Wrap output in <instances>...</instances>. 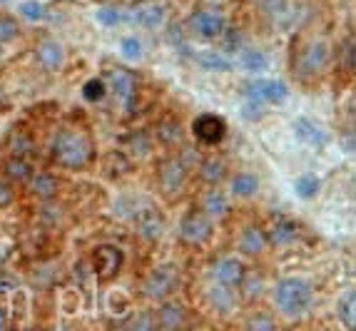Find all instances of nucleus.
Segmentation results:
<instances>
[{
    "label": "nucleus",
    "mask_w": 356,
    "mask_h": 331,
    "mask_svg": "<svg viewBox=\"0 0 356 331\" xmlns=\"http://www.w3.org/2000/svg\"><path fill=\"white\" fill-rule=\"evenodd\" d=\"M50 157L65 170H83L92 160V142L80 130H60L50 145Z\"/></svg>",
    "instance_id": "f257e3e1"
},
{
    "label": "nucleus",
    "mask_w": 356,
    "mask_h": 331,
    "mask_svg": "<svg viewBox=\"0 0 356 331\" xmlns=\"http://www.w3.org/2000/svg\"><path fill=\"white\" fill-rule=\"evenodd\" d=\"M274 304L280 309L284 316L289 319H297L302 314H307L309 304H312V286H309L304 279L289 277L277 282L274 286Z\"/></svg>",
    "instance_id": "f03ea898"
},
{
    "label": "nucleus",
    "mask_w": 356,
    "mask_h": 331,
    "mask_svg": "<svg viewBox=\"0 0 356 331\" xmlns=\"http://www.w3.org/2000/svg\"><path fill=\"white\" fill-rule=\"evenodd\" d=\"M327 60H329V47L324 45V42L321 40L304 42L297 55V63H294V70H297L294 75L302 77V80L319 75V72L324 70V65H327Z\"/></svg>",
    "instance_id": "7ed1b4c3"
},
{
    "label": "nucleus",
    "mask_w": 356,
    "mask_h": 331,
    "mask_svg": "<svg viewBox=\"0 0 356 331\" xmlns=\"http://www.w3.org/2000/svg\"><path fill=\"white\" fill-rule=\"evenodd\" d=\"M242 95L247 100H254L259 105H280L289 97V88L282 80H269V77H259L252 83L244 85Z\"/></svg>",
    "instance_id": "20e7f679"
},
{
    "label": "nucleus",
    "mask_w": 356,
    "mask_h": 331,
    "mask_svg": "<svg viewBox=\"0 0 356 331\" xmlns=\"http://www.w3.org/2000/svg\"><path fill=\"white\" fill-rule=\"evenodd\" d=\"M177 286V269L175 266H157L145 277L143 282V296L152 302H162L172 294Z\"/></svg>",
    "instance_id": "39448f33"
},
{
    "label": "nucleus",
    "mask_w": 356,
    "mask_h": 331,
    "mask_svg": "<svg viewBox=\"0 0 356 331\" xmlns=\"http://www.w3.org/2000/svg\"><path fill=\"white\" fill-rule=\"evenodd\" d=\"M212 236V219L200 209H190L179 222V239L187 244H204Z\"/></svg>",
    "instance_id": "423d86ee"
},
{
    "label": "nucleus",
    "mask_w": 356,
    "mask_h": 331,
    "mask_svg": "<svg viewBox=\"0 0 356 331\" xmlns=\"http://www.w3.org/2000/svg\"><path fill=\"white\" fill-rule=\"evenodd\" d=\"M125 20L147 30L160 28L162 20H165V6H162L160 0H137V3L130 6V10L125 13Z\"/></svg>",
    "instance_id": "0eeeda50"
},
{
    "label": "nucleus",
    "mask_w": 356,
    "mask_h": 331,
    "mask_svg": "<svg viewBox=\"0 0 356 331\" xmlns=\"http://www.w3.org/2000/svg\"><path fill=\"white\" fill-rule=\"evenodd\" d=\"M122 259H125V257H122V249L120 247H115V244H100V247H95V252H92V272H95L102 282H107V279L118 277Z\"/></svg>",
    "instance_id": "6e6552de"
},
{
    "label": "nucleus",
    "mask_w": 356,
    "mask_h": 331,
    "mask_svg": "<svg viewBox=\"0 0 356 331\" xmlns=\"http://www.w3.org/2000/svg\"><path fill=\"white\" fill-rule=\"evenodd\" d=\"M192 135L202 145H217L227 137V120L214 113H202L192 122Z\"/></svg>",
    "instance_id": "1a4fd4ad"
},
{
    "label": "nucleus",
    "mask_w": 356,
    "mask_h": 331,
    "mask_svg": "<svg viewBox=\"0 0 356 331\" xmlns=\"http://www.w3.org/2000/svg\"><path fill=\"white\" fill-rule=\"evenodd\" d=\"M227 20L220 10H197L190 15V30L204 40H217L225 33Z\"/></svg>",
    "instance_id": "9d476101"
},
{
    "label": "nucleus",
    "mask_w": 356,
    "mask_h": 331,
    "mask_svg": "<svg viewBox=\"0 0 356 331\" xmlns=\"http://www.w3.org/2000/svg\"><path fill=\"white\" fill-rule=\"evenodd\" d=\"M184 179H187V162L184 160H179V157H167V160L160 162V167H157V182H160V187L165 189L167 195L179 192Z\"/></svg>",
    "instance_id": "9b49d317"
},
{
    "label": "nucleus",
    "mask_w": 356,
    "mask_h": 331,
    "mask_svg": "<svg viewBox=\"0 0 356 331\" xmlns=\"http://www.w3.org/2000/svg\"><path fill=\"white\" fill-rule=\"evenodd\" d=\"M132 219H135L137 225V234L143 236V239H147V242H157L165 234V219H162V214L149 202Z\"/></svg>",
    "instance_id": "f8f14e48"
},
{
    "label": "nucleus",
    "mask_w": 356,
    "mask_h": 331,
    "mask_svg": "<svg viewBox=\"0 0 356 331\" xmlns=\"http://www.w3.org/2000/svg\"><path fill=\"white\" fill-rule=\"evenodd\" d=\"M107 83L113 88V92L118 95V100L125 107H132L137 95V80L130 70H122V67H113L107 72Z\"/></svg>",
    "instance_id": "ddd939ff"
},
{
    "label": "nucleus",
    "mask_w": 356,
    "mask_h": 331,
    "mask_svg": "<svg viewBox=\"0 0 356 331\" xmlns=\"http://www.w3.org/2000/svg\"><path fill=\"white\" fill-rule=\"evenodd\" d=\"M212 279L214 284H222V286H239V282L244 279V274H247V269H244V264L239 259H234V257H222V259H217L212 264Z\"/></svg>",
    "instance_id": "4468645a"
},
{
    "label": "nucleus",
    "mask_w": 356,
    "mask_h": 331,
    "mask_svg": "<svg viewBox=\"0 0 356 331\" xmlns=\"http://www.w3.org/2000/svg\"><path fill=\"white\" fill-rule=\"evenodd\" d=\"M264 234H267V242H272L274 247H286L299 236V225L286 214H280V217L272 219L269 232H264Z\"/></svg>",
    "instance_id": "2eb2a0df"
},
{
    "label": "nucleus",
    "mask_w": 356,
    "mask_h": 331,
    "mask_svg": "<svg viewBox=\"0 0 356 331\" xmlns=\"http://www.w3.org/2000/svg\"><path fill=\"white\" fill-rule=\"evenodd\" d=\"M154 321L160 329H179V326L187 324V314H184V307L177 302H165L162 299L160 309L154 314Z\"/></svg>",
    "instance_id": "dca6fc26"
},
{
    "label": "nucleus",
    "mask_w": 356,
    "mask_h": 331,
    "mask_svg": "<svg viewBox=\"0 0 356 331\" xmlns=\"http://www.w3.org/2000/svg\"><path fill=\"white\" fill-rule=\"evenodd\" d=\"M294 132H297L299 142H304L307 147L319 150L327 145V135H324V130H321L312 118H299L297 122H294Z\"/></svg>",
    "instance_id": "f3484780"
},
{
    "label": "nucleus",
    "mask_w": 356,
    "mask_h": 331,
    "mask_svg": "<svg viewBox=\"0 0 356 331\" xmlns=\"http://www.w3.org/2000/svg\"><path fill=\"white\" fill-rule=\"evenodd\" d=\"M25 184H28L30 192L42 202H50L58 195V179H55L50 172H33Z\"/></svg>",
    "instance_id": "a211bd4d"
},
{
    "label": "nucleus",
    "mask_w": 356,
    "mask_h": 331,
    "mask_svg": "<svg viewBox=\"0 0 356 331\" xmlns=\"http://www.w3.org/2000/svg\"><path fill=\"white\" fill-rule=\"evenodd\" d=\"M38 60H40V65H45L48 70H58L63 65V60H65V50L60 45L58 40H42L38 42V50H35Z\"/></svg>",
    "instance_id": "6ab92c4d"
},
{
    "label": "nucleus",
    "mask_w": 356,
    "mask_h": 331,
    "mask_svg": "<svg viewBox=\"0 0 356 331\" xmlns=\"http://www.w3.org/2000/svg\"><path fill=\"white\" fill-rule=\"evenodd\" d=\"M267 247V234L259 227H247L239 236V252H244L247 257H257L264 252Z\"/></svg>",
    "instance_id": "aec40b11"
},
{
    "label": "nucleus",
    "mask_w": 356,
    "mask_h": 331,
    "mask_svg": "<svg viewBox=\"0 0 356 331\" xmlns=\"http://www.w3.org/2000/svg\"><path fill=\"white\" fill-rule=\"evenodd\" d=\"M192 58H195L204 70H212V72H229L232 67H234V63H232L225 53H220V50H200V53L192 55Z\"/></svg>",
    "instance_id": "412c9836"
},
{
    "label": "nucleus",
    "mask_w": 356,
    "mask_h": 331,
    "mask_svg": "<svg viewBox=\"0 0 356 331\" xmlns=\"http://www.w3.org/2000/svg\"><path fill=\"white\" fill-rule=\"evenodd\" d=\"M202 212L207 214V217H225V214L229 212V200H227L225 192L217 189L214 184L202 200Z\"/></svg>",
    "instance_id": "4be33fe9"
},
{
    "label": "nucleus",
    "mask_w": 356,
    "mask_h": 331,
    "mask_svg": "<svg viewBox=\"0 0 356 331\" xmlns=\"http://www.w3.org/2000/svg\"><path fill=\"white\" fill-rule=\"evenodd\" d=\"M197 172H200V179H202V182L220 184L227 175V165L220 157H204V160L200 162V167H197Z\"/></svg>",
    "instance_id": "5701e85b"
},
{
    "label": "nucleus",
    "mask_w": 356,
    "mask_h": 331,
    "mask_svg": "<svg viewBox=\"0 0 356 331\" xmlns=\"http://www.w3.org/2000/svg\"><path fill=\"white\" fill-rule=\"evenodd\" d=\"M154 137L162 142V145H177L179 140H182V124L177 122L175 118H165L160 120V122L154 124Z\"/></svg>",
    "instance_id": "b1692460"
},
{
    "label": "nucleus",
    "mask_w": 356,
    "mask_h": 331,
    "mask_svg": "<svg viewBox=\"0 0 356 331\" xmlns=\"http://www.w3.org/2000/svg\"><path fill=\"white\" fill-rule=\"evenodd\" d=\"M102 167H105V175L110 179H118L122 177V175H127L130 172V160H127L125 152H120V150H113V152L105 154V162H102Z\"/></svg>",
    "instance_id": "393cba45"
},
{
    "label": "nucleus",
    "mask_w": 356,
    "mask_h": 331,
    "mask_svg": "<svg viewBox=\"0 0 356 331\" xmlns=\"http://www.w3.org/2000/svg\"><path fill=\"white\" fill-rule=\"evenodd\" d=\"M33 150H35V142H33V137H30L28 132H23V130L10 132V137H8V152H10L13 157H30Z\"/></svg>",
    "instance_id": "a878e982"
},
{
    "label": "nucleus",
    "mask_w": 356,
    "mask_h": 331,
    "mask_svg": "<svg viewBox=\"0 0 356 331\" xmlns=\"http://www.w3.org/2000/svg\"><path fill=\"white\" fill-rule=\"evenodd\" d=\"M6 177L13 179V182H20L25 184L30 179V175H33V165L28 162V157H13L10 154V160L6 162Z\"/></svg>",
    "instance_id": "bb28decb"
},
{
    "label": "nucleus",
    "mask_w": 356,
    "mask_h": 331,
    "mask_svg": "<svg viewBox=\"0 0 356 331\" xmlns=\"http://www.w3.org/2000/svg\"><path fill=\"white\" fill-rule=\"evenodd\" d=\"M234 294H232V286H222V284H214L212 291H209V304L212 309H217L220 314H229L234 309Z\"/></svg>",
    "instance_id": "cd10ccee"
},
{
    "label": "nucleus",
    "mask_w": 356,
    "mask_h": 331,
    "mask_svg": "<svg viewBox=\"0 0 356 331\" xmlns=\"http://www.w3.org/2000/svg\"><path fill=\"white\" fill-rule=\"evenodd\" d=\"M337 316L344 321L346 329H354L356 326V294H354V289H349L341 299H339Z\"/></svg>",
    "instance_id": "c85d7f7f"
},
{
    "label": "nucleus",
    "mask_w": 356,
    "mask_h": 331,
    "mask_svg": "<svg viewBox=\"0 0 356 331\" xmlns=\"http://www.w3.org/2000/svg\"><path fill=\"white\" fill-rule=\"evenodd\" d=\"M125 147H127V152L137 154V157H147L149 150H152V140H149L147 132L132 130L130 135L125 137Z\"/></svg>",
    "instance_id": "c756f323"
},
{
    "label": "nucleus",
    "mask_w": 356,
    "mask_h": 331,
    "mask_svg": "<svg viewBox=\"0 0 356 331\" xmlns=\"http://www.w3.org/2000/svg\"><path fill=\"white\" fill-rule=\"evenodd\" d=\"M269 60L264 53H259V50H239V67L247 72H261L267 70Z\"/></svg>",
    "instance_id": "7c9ffc66"
},
{
    "label": "nucleus",
    "mask_w": 356,
    "mask_h": 331,
    "mask_svg": "<svg viewBox=\"0 0 356 331\" xmlns=\"http://www.w3.org/2000/svg\"><path fill=\"white\" fill-rule=\"evenodd\" d=\"M259 189V179L252 172H239L237 177H232V192L237 197H252Z\"/></svg>",
    "instance_id": "2f4dec72"
},
{
    "label": "nucleus",
    "mask_w": 356,
    "mask_h": 331,
    "mask_svg": "<svg viewBox=\"0 0 356 331\" xmlns=\"http://www.w3.org/2000/svg\"><path fill=\"white\" fill-rule=\"evenodd\" d=\"M319 187H321L319 177H316V175H312V172H304L302 177L294 182V189H297V195L302 197V200H312V197L319 192Z\"/></svg>",
    "instance_id": "473e14b6"
},
{
    "label": "nucleus",
    "mask_w": 356,
    "mask_h": 331,
    "mask_svg": "<svg viewBox=\"0 0 356 331\" xmlns=\"http://www.w3.org/2000/svg\"><path fill=\"white\" fill-rule=\"evenodd\" d=\"M220 40H222V53L232 55V53H239V50H242L244 38H242V33H239V30L225 28V33L220 35Z\"/></svg>",
    "instance_id": "72a5a7b5"
},
{
    "label": "nucleus",
    "mask_w": 356,
    "mask_h": 331,
    "mask_svg": "<svg viewBox=\"0 0 356 331\" xmlns=\"http://www.w3.org/2000/svg\"><path fill=\"white\" fill-rule=\"evenodd\" d=\"M20 15H23L25 20L38 23V20L48 18V8L42 6V3H38V0H25V3H20Z\"/></svg>",
    "instance_id": "f704fd0d"
},
{
    "label": "nucleus",
    "mask_w": 356,
    "mask_h": 331,
    "mask_svg": "<svg viewBox=\"0 0 356 331\" xmlns=\"http://www.w3.org/2000/svg\"><path fill=\"white\" fill-rule=\"evenodd\" d=\"M105 92H107L105 80H100V77H90L88 83L83 85V97L88 102H100L105 97Z\"/></svg>",
    "instance_id": "c9c22d12"
},
{
    "label": "nucleus",
    "mask_w": 356,
    "mask_h": 331,
    "mask_svg": "<svg viewBox=\"0 0 356 331\" xmlns=\"http://www.w3.org/2000/svg\"><path fill=\"white\" fill-rule=\"evenodd\" d=\"M97 23L100 25H107V28H113V25H118V23H122L125 20V13L120 10V8H115V6H102L100 10H97Z\"/></svg>",
    "instance_id": "e433bc0d"
},
{
    "label": "nucleus",
    "mask_w": 356,
    "mask_h": 331,
    "mask_svg": "<svg viewBox=\"0 0 356 331\" xmlns=\"http://www.w3.org/2000/svg\"><path fill=\"white\" fill-rule=\"evenodd\" d=\"M145 204H147V202L140 200V197H122L115 209H118V214H122V217H135V214L140 212Z\"/></svg>",
    "instance_id": "4c0bfd02"
},
{
    "label": "nucleus",
    "mask_w": 356,
    "mask_h": 331,
    "mask_svg": "<svg viewBox=\"0 0 356 331\" xmlns=\"http://www.w3.org/2000/svg\"><path fill=\"white\" fill-rule=\"evenodd\" d=\"M18 33H20V28L15 20L8 18V15H0V45H3V42H13L18 38Z\"/></svg>",
    "instance_id": "58836bf2"
},
{
    "label": "nucleus",
    "mask_w": 356,
    "mask_h": 331,
    "mask_svg": "<svg viewBox=\"0 0 356 331\" xmlns=\"http://www.w3.org/2000/svg\"><path fill=\"white\" fill-rule=\"evenodd\" d=\"M120 53L125 60H140L143 58V42L137 40V38H125V40L120 42Z\"/></svg>",
    "instance_id": "ea45409f"
},
{
    "label": "nucleus",
    "mask_w": 356,
    "mask_h": 331,
    "mask_svg": "<svg viewBox=\"0 0 356 331\" xmlns=\"http://www.w3.org/2000/svg\"><path fill=\"white\" fill-rule=\"evenodd\" d=\"M127 326H130V329L147 331V329H154V326H157V321H154V316L149 312H137L135 316L127 321Z\"/></svg>",
    "instance_id": "a19ab883"
},
{
    "label": "nucleus",
    "mask_w": 356,
    "mask_h": 331,
    "mask_svg": "<svg viewBox=\"0 0 356 331\" xmlns=\"http://www.w3.org/2000/svg\"><path fill=\"white\" fill-rule=\"evenodd\" d=\"M170 42H172V45L177 47V53L187 55V58L192 55V47H190V42L184 40L182 28H179V25H172V28H170Z\"/></svg>",
    "instance_id": "79ce46f5"
},
{
    "label": "nucleus",
    "mask_w": 356,
    "mask_h": 331,
    "mask_svg": "<svg viewBox=\"0 0 356 331\" xmlns=\"http://www.w3.org/2000/svg\"><path fill=\"white\" fill-rule=\"evenodd\" d=\"M244 326L250 331H269V329H274V319L272 316H264V314H254V316L247 319Z\"/></svg>",
    "instance_id": "37998d69"
},
{
    "label": "nucleus",
    "mask_w": 356,
    "mask_h": 331,
    "mask_svg": "<svg viewBox=\"0 0 356 331\" xmlns=\"http://www.w3.org/2000/svg\"><path fill=\"white\" fill-rule=\"evenodd\" d=\"M261 115H264V105H259V102H254V100H247V102H244L242 118H247V120H259Z\"/></svg>",
    "instance_id": "c03bdc74"
},
{
    "label": "nucleus",
    "mask_w": 356,
    "mask_h": 331,
    "mask_svg": "<svg viewBox=\"0 0 356 331\" xmlns=\"http://www.w3.org/2000/svg\"><path fill=\"white\" fill-rule=\"evenodd\" d=\"M239 286H244V291H247L250 299H254L257 294H261V279H257V277H252V282H247V274H244V279L239 282Z\"/></svg>",
    "instance_id": "a18cd8bd"
},
{
    "label": "nucleus",
    "mask_w": 356,
    "mask_h": 331,
    "mask_svg": "<svg viewBox=\"0 0 356 331\" xmlns=\"http://www.w3.org/2000/svg\"><path fill=\"white\" fill-rule=\"evenodd\" d=\"M341 55H344V65H346V70H354V38H346L344 40V50H341Z\"/></svg>",
    "instance_id": "49530a36"
},
{
    "label": "nucleus",
    "mask_w": 356,
    "mask_h": 331,
    "mask_svg": "<svg viewBox=\"0 0 356 331\" xmlns=\"http://www.w3.org/2000/svg\"><path fill=\"white\" fill-rule=\"evenodd\" d=\"M10 202H13V187L8 182H3V179H0V209L8 207Z\"/></svg>",
    "instance_id": "de8ad7c7"
},
{
    "label": "nucleus",
    "mask_w": 356,
    "mask_h": 331,
    "mask_svg": "<svg viewBox=\"0 0 356 331\" xmlns=\"http://www.w3.org/2000/svg\"><path fill=\"white\" fill-rule=\"evenodd\" d=\"M344 147H346V152H354V137H351V132L346 135V140H344Z\"/></svg>",
    "instance_id": "09e8293b"
},
{
    "label": "nucleus",
    "mask_w": 356,
    "mask_h": 331,
    "mask_svg": "<svg viewBox=\"0 0 356 331\" xmlns=\"http://www.w3.org/2000/svg\"><path fill=\"white\" fill-rule=\"evenodd\" d=\"M0 105H6V97H3V90H0Z\"/></svg>",
    "instance_id": "8fccbe9b"
},
{
    "label": "nucleus",
    "mask_w": 356,
    "mask_h": 331,
    "mask_svg": "<svg viewBox=\"0 0 356 331\" xmlns=\"http://www.w3.org/2000/svg\"><path fill=\"white\" fill-rule=\"evenodd\" d=\"M3 324H6V319H3V312H0V326H3Z\"/></svg>",
    "instance_id": "3c124183"
},
{
    "label": "nucleus",
    "mask_w": 356,
    "mask_h": 331,
    "mask_svg": "<svg viewBox=\"0 0 356 331\" xmlns=\"http://www.w3.org/2000/svg\"><path fill=\"white\" fill-rule=\"evenodd\" d=\"M0 3H8V0H0Z\"/></svg>",
    "instance_id": "603ef678"
},
{
    "label": "nucleus",
    "mask_w": 356,
    "mask_h": 331,
    "mask_svg": "<svg viewBox=\"0 0 356 331\" xmlns=\"http://www.w3.org/2000/svg\"><path fill=\"white\" fill-rule=\"evenodd\" d=\"M0 58H3V50H0Z\"/></svg>",
    "instance_id": "864d4df0"
}]
</instances>
